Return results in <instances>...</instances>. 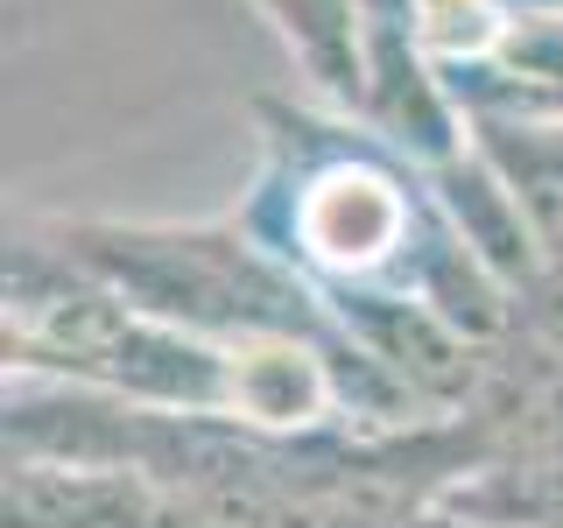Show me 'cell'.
<instances>
[{"instance_id":"cell-1","label":"cell","mask_w":563,"mask_h":528,"mask_svg":"<svg viewBox=\"0 0 563 528\" xmlns=\"http://www.w3.org/2000/svg\"><path fill=\"white\" fill-rule=\"evenodd\" d=\"M416 240V198L366 155H339L331 169H317L296 198V246L303 268L339 275L345 289L380 268H395V254Z\"/></svg>"},{"instance_id":"cell-2","label":"cell","mask_w":563,"mask_h":528,"mask_svg":"<svg viewBox=\"0 0 563 528\" xmlns=\"http://www.w3.org/2000/svg\"><path fill=\"white\" fill-rule=\"evenodd\" d=\"M282 43L303 57V70L324 92L360 106L366 92V8L360 0H261Z\"/></svg>"}]
</instances>
